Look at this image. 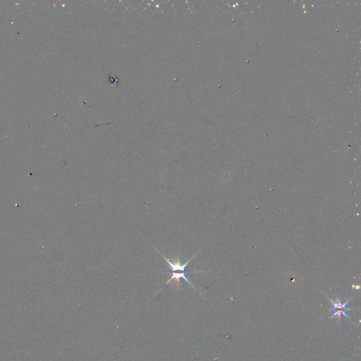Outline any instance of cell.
I'll use <instances>...</instances> for the list:
<instances>
[{
  "mask_svg": "<svg viewBox=\"0 0 361 361\" xmlns=\"http://www.w3.org/2000/svg\"><path fill=\"white\" fill-rule=\"evenodd\" d=\"M198 252H197L193 255L192 257H191L190 259H188L187 261L186 262H184L183 264H181V261H180V257L179 256H178L176 258V260H174V261H171L169 259V258H167L164 255H163L162 254V256L163 257V258L164 260H165V261L167 262V263L169 264V267H170V270H168L167 272H185V273H193V272H204V271H200V270H195V269H193V270H188V269H186V266H187L188 264L189 263V262L191 261V260L193 259V257H195V255L197 254Z\"/></svg>",
  "mask_w": 361,
  "mask_h": 361,
  "instance_id": "1",
  "label": "cell"
},
{
  "mask_svg": "<svg viewBox=\"0 0 361 361\" xmlns=\"http://www.w3.org/2000/svg\"><path fill=\"white\" fill-rule=\"evenodd\" d=\"M327 298H328L329 301H330L331 303H332L331 308H329V312H333V311H334V310H336L337 309L345 310H346V311H350V310H352V309H351V308H347V306H346L348 304V303L351 300V298H349V299L347 301H346L345 303H341V300L338 298H336V300H332L331 298H329V297H327Z\"/></svg>",
  "mask_w": 361,
  "mask_h": 361,
  "instance_id": "2",
  "label": "cell"
},
{
  "mask_svg": "<svg viewBox=\"0 0 361 361\" xmlns=\"http://www.w3.org/2000/svg\"><path fill=\"white\" fill-rule=\"evenodd\" d=\"M346 310H334V311L332 312V315L330 317V320H332V318H334V317H337V320H339V322L341 321V317L342 315H343L344 317H346V318L350 320V317H349L347 314H346Z\"/></svg>",
  "mask_w": 361,
  "mask_h": 361,
  "instance_id": "3",
  "label": "cell"
}]
</instances>
